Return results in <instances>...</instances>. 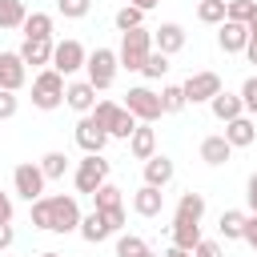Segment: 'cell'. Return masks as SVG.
<instances>
[{"label": "cell", "mask_w": 257, "mask_h": 257, "mask_svg": "<svg viewBox=\"0 0 257 257\" xmlns=\"http://www.w3.org/2000/svg\"><path fill=\"white\" fill-rule=\"evenodd\" d=\"M245 56H249V64H257V40H249V48H245Z\"/></svg>", "instance_id": "obj_47"}, {"label": "cell", "mask_w": 257, "mask_h": 257, "mask_svg": "<svg viewBox=\"0 0 257 257\" xmlns=\"http://www.w3.org/2000/svg\"><path fill=\"white\" fill-rule=\"evenodd\" d=\"M88 245H100L104 237H112V225H108V217L100 213V209H92L88 217H80V229H76Z\"/></svg>", "instance_id": "obj_18"}, {"label": "cell", "mask_w": 257, "mask_h": 257, "mask_svg": "<svg viewBox=\"0 0 257 257\" xmlns=\"http://www.w3.org/2000/svg\"><path fill=\"white\" fill-rule=\"evenodd\" d=\"M40 169H44V177H48V181H60V177L68 173V157L52 149V153H44V157H40Z\"/></svg>", "instance_id": "obj_30"}, {"label": "cell", "mask_w": 257, "mask_h": 257, "mask_svg": "<svg viewBox=\"0 0 257 257\" xmlns=\"http://www.w3.org/2000/svg\"><path fill=\"white\" fill-rule=\"evenodd\" d=\"M169 68H173V64H169V56H165V52H157V48H153V52H149V60H145V68H141V72H145V76H149V80H161V76H165V72H169Z\"/></svg>", "instance_id": "obj_33"}, {"label": "cell", "mask_w": 257, "mask_h": 257, "mask_svg": "<svg viewBox=\"0 0 257 257\" xmlns=\"http://www.w3.org/2000/svg\"><path fill=\"white\" fill-rule=\"evenodd\" d=\"M12 185H16V193L32 205L36 197H44V185H48V177H44V169L40 165H32V161H24V165H16L12 169Z\"/></svg>", "instance_id": "obj_8"}, {"label": "cell", "mask_w": 257, "mask_h": 257, "mask_svg": "<svg viewBox=\"0 0 257 257\" xmlns=\"http://www.w3.org/2000/svg\"><path fill=\"white\" fill-rule=\"evenodd\" d=\"M229 157H233V145L225 141V133H213V137L201 141V161H205V165L217 169V165H225Z\"/></svg>", "instance_id": "obj_19"}, {"label": "cell", "mask_w": 257, "mask_h": 257, "mask_svg": "<svg viewBox=\"0 0 257 257\" xmlns=\"http://www.w3.org/2000/svg\"><path fill=\"white\" fill-rule=\"evenodd\" d=\"M92 116H96V124H100L108 137H120V141H128V137L137 133V124H141V120H137L124 104H116V100H96Z\"/></svg>", "instance_id": "obj_3"}, {"label": "cell", "mask_w": 257, "mask_h": 257, "mask_svg": "<svg viewBox=\"0 0 257 257\" xmlns=\"http://www.w3.org/2000/svg\"><path fill=\"white\" fill-rule=\"evenodd\" d=\"M52 40H24L20 44V56H24V64H32V68H48L52 64Z\"/></svg>", "instance_id": "obj_23"}, {"label": "cell", "mask_w": 257, "mask_h": 257, "mask_svg": "<svg viewBox=\"0 0 257 257\" xmlns=\"http://www.w3.org/2000/svg\"><path fill=\"white\" fill-rule=\"evenodd\" d=\"M16 241V233H12V225H0V249H8Z\"/></svg>", "instance_id": "obj_45"}, {"label": "cell", "mask_w": 257, "mask_h": 257, "mask_svg": "<svg viewBox=\"0 0 257 257\" xmlns=\"http://www.w3.org/2000/svg\"><path fill=\"white\" fill-rule=\"evenodd\" d=\"M217 44H221V52H245V48H249V24H241V20H221Z\"/></svg>", "instance_id": "obj_13"}, {"label": "cell", "mask_w": 257, "mask_h": 257, "mask_svg": "<svg viewBox=\"0 0 257 257\" xmlns=\"http://www.w3.org/2000/svg\"><path fill=\"white\" fill-rule=\"evenodd\" d=\"M88 8H92V0H56V12L64 20H80V16H88Z\"/></svg>", "instance_id": "obj_35"}, {"label": "cell", "mask_w": 257, "mask_h": 257, "mask_svg": "<svg viewBox=\"0 0 257 257\" xmlns=\"http://www.w3.org/2000/svg\"><path fill=\"white\" fill-rule=\"evenodd\" d=\"M92 205H96V209H116V205H124V197H120V189H116L112 181H104V185L92 193Z\"/></svg>", "instance_id": "obj_31"}, {"label": "cell", "mask_w": 257, "mask_h": 257, "mask_svg": "<svg viewBox=\"0 0 257 257\" xmlns=\"http://www.w3.org/2000/svg\"><path fill=\"white\" fill-rule=\"evenodd\" d=\"M161 257H193V249H181V245H169Z\"/></svg>", "instance_id": "obj_46"}, {"label": "cell", "mask_w": 257, "mask_h": 257, "mask_svg": "<svg viewBox=\"0 0 257 257\" xmlns=\"http://www.w3.org/2000/svg\"><path fill=\"white\" fill-rule=\"evenodd\" d=\"M20 32H24V40H52V16L48 12H28Z\"/></svg>", "instance_id": "obj_24"}, {"label": "cell", "mask_w": 257, "mask_h": 257, "mask_svg": "<svg viewBox=\"0 0 257 257\" xmlns=\"http://www.w3.org/2000/svg\"><path fill=\"white\" fill-rule=\"evenodd\" d=\"M16 108H20V100H16V92H8V88H0V120H8V116H16Z\"/></svg>", "instance_id": "obj_39"}, {"label": "cell", "mask_w": 257, "mask_h": 257, "mask_svg": "<svg viewBox=\"0 0 257 257\" xmlns=\"http://www.w3.org/2000/svg\"><path fill=\"white\" fill-rule=\"evenodd\" d=\"M24 80H28V64H24V56H20V52H0V88L20 92Z\"/></svg>", "instance_id": "obj_11"}, {"label": "cell", "mask_w": 257, "mask_h": 257, "mask_svg": "<svg viewBox=\"0 0 257 257\" xmlns=\"http://www.w3.org/2000/svg\"><path fill=\"white\" fill-rule=\"evenodd\" d=\"M64 76L48 64L44 72H36V80H32V104L36 108H44V112H52V108H60L64 104Z\"/></svg>", "instance_id": "obj_4"}, {"label": "cell", "mask_w": 257, "mask_h": 257, "mask_svg": "<svg viewBox=\"0 0 257 257\" xmlns=\"http://www.w3.org/2000/svg\"><path fill=\"white\" fill-rule=\"evenodd\" d=\"M241 104H245L249 116H257V72L245 76V84H241Z\"/></svg>", "instance_id": "obj_38"}, {"label": "cell", "mask_w": 257, "mask_h": 257, "mask_svg": "<svg viewBox=\"0 0 257 257\" xmlns=\"http://www.w3.org/2000/svg\"><path fill=\"white\" fill-rule=\"evenodd\" d=\"M149 52H153V28H128V32H120V48H116V60H120V68H128V72H141L145 68V60H149Z\"/></svg>", "instance_id": "obj_2"}, {"label": "cell", "mask_w": 257, "mask_h": 257, "mask_svg": "<svg viewBox=\"0 0 257 257\" xmlns=\"http://www.w3.org/2000/svg\"><path fill=\"white\" fill-rule=\"evenodd\" d=\"M197 241H201V221L173 217V245H181V249H197Z\"/></svg>", "instance_id": "obj_25"}, {"label": "cell", "mask_w": 257, "mask_h": 257, "mask_svg": "<svg viewBox=\"0 0 257 257\" xmlns=\"http://www.w3.org/2000/svg\"><path fill=\"white\" fill-rule=\"evenodd\" d=\"M161 104H165V112H181L189 100H185V88L181 84H165L161 88Z\"/></svg>", "instance_id": "obj_34"}, {"label": "cell", "mask_w": 257, "mask_h": 257, "mask_svg": "<svg viewBox=\"0 0 257 257\" xmlns=\"http://www.w3.org/2000/svg\"><path fill=\"white\" fill-rule=\"evenodd\" d=\"M72 181H76V193H88V197H92V193L108 181V161H104L100 153H84V161L76 165Z\"/></svg>", "instance_id": "obj_7"}, {"label": "cell", "mask_w": 257, "mask_h": 257, "mask_svg": "<svg viewBox=\"0 0 257 257\" xmlns=\"http://www.w3.org/2000/svg\"><path fill=\"white\" fill-rule=\"evenodd\" d=\"M181 88H185V100H189V104H205V100H213V96L221 92V76H217V72H197V76H189Z\"/></svg>", "instance_id": "obj_10"}, {"label": "cell", "mask_w": 257, "mask_h": 257, "mask_svg": "<svg viewBox=\"0 0 257 257\" xmlns=\"http://www.w3.org/2000/svg\"><path fill=\"white\" fill-rule=\"evenodd\" d=\"M225 12H229V0H201L197 4V20L201 24H221Z\"/></svg>", "instance_id": "obj_29"}, {"label": "cell", "mask_w": 257, "mask_h": 257, "mask_svg": "<svg viewBox=\"0 0 257 257\" xmlns=\"http://www.w3.org/2000/svg\"><path fill=\"white\" fill-rule=\"evenodd\" d=\"M153 48L157 52H165V56H173V52H181L185 48V28L181 24H161V28H153Z\"/></svg>", "instance_id": "obj_16"}, {"label": "cell", "mask_w": 257, "mask_h": 257, "mask_svg": "<svg viewBox=\"0 0 257 257\" xmlns=\"http://www.w3.org/2000/svg\"><path fill=\"white\" fill-rule=\"evenodd\" d=\"M209 108H213V116H217V120H225V124H229L233 116H241V112H245L241 92H225V88H221V92L209 100Z\"/></svg>", "instance_id": "obj_20"}, {"label": "cell", "mask_w": 257, "mask_h": 257, "mask_svg": "<svg viewBox=\"0 0 257 257\" xmlns=\"http://www.w3.org/2000/svg\"><path fill=\"white\" fill-rule=\"evenodd\" d=\"M64 104H68V108H76V112L84 116V112H92V108H96V88H92L88 80H72V84L64 88Z\"/></svg>", "instance_id": "obj_17"}, {"label": "cell", "mask_w": 257, "mask_h": 257, "mask_svg": "<svg viewBox=\"0 0 257 257\" xmlns=\"http://www.w3.org/2000/svg\"><path fill=\"white\" fill-rule=\"evenodd\" d=\"M245 201H249V213H257V173L245 181Z\"/></svg>", "instance_id": "obj_42"}, {"label": "cell", "mask_w": 257, "mask_h": 257, "mask_svg": "<svg viewBox=\"0 0 257 257\" xmlns=\"http://www.w3.org/2000/svg\"><path fill=\"white\" fill-rule=\"evenodd\" d=\"M149 245L141 241V237H133V233H124V237H116V257H137V253H145Z\"/></svg>", "instance_id": "obj_37"}, {"label": "cell", "mask_w": 257, "mask_h": 257, "mask_svg": "<svg viewBox=\"0 0 257 257\" xmlns=\"http://www.w3.org/2000/svg\"><path fill=\"white\" fill-rule=\"evenodd\" d=\"M177 217H189V221H201L205 217V197L201 193H181V201H177Z\"/></svg>", "instance_id": "obj_27"}, {"label": "cell", "mask_w": 257, "mask_h": 257, "mask_svg": "<svg viewBox=\"0 0 257 257\" xmlns=\"http://www.w3.org/2000/svg\"><path fill=\"white\" fill-rule=\"evenodd\" d=\"M128 153L137 157V161H149L153 153H157V133H153V124H137V133L128 137Z\"/></svg>", "instance_id": "obj_21"}, {"label": "cell", "mask_w": 257, "mask_h": 257, "mask_svg": "<svg viewBox=\"0 0 257 257\" xmlns=\"http://www.w3.org/2000/svg\"><path fill=\"white\" fill-rule=\"evenodd\" d=\"M84 60H88V52H84V44H80V40H60V44L52 48V68H56L60 76L80 72V68H84Z\"/></svg>", "instance_id": "obj_9"}, {"label": "cell", "mask_w": 257, "mask_h": 257, "mask_svg": "<svg viewBox=\"0 0 257 257\" xmlns=\"http://www.w3.org/2000/svg\"><path fill=\"white\" fill-rule=\"evenodd\" d=\"M100 213L108 217V225H112V233H116V229L124 225V205H116V209H100Z\"/></svg>", "instance_id": "obj_41"}, {"label": "cell", "mask_w": 257, "mask_h": 257, "mask_svg": "<svg viewBox=\"0 0 257 257\" xmlns=\"http://www.w3.org/2000/svg\"><path fill=\"white\" fill-rule=\"evenodd\" d=\"M124 96H128V100H124V108H128L137 120H145V124H157V120L165 116V104H161V96H157L153 88L137 84V88H128Z\"/></svg>", "instance_id": "obj_6"}, {"label": "cell", "mask_w": 257, "mask_h": 257, "mask_svg": "<svg viewBox=\"0 0 257 257\" xmlns=\"http://www.w3.org/2000/svg\"><path fill=\"white\" fill-rule=\"evenodd\" d=\"M193 257H221V245L201 237V241H197V249H193Z\"/></svg>", "instance_id": "obj_40"}, {"label": "cell", "mask_w": 257, "mask_h": 257, "mask_svg": "<svg viewBox=\"0 0 257 257\" xmlns=\"http://www.w3.org/2000/svg\"><path fill=\"white\" fill-rule=\"evenodd\" d=\"M32 225L44 233H76L80 229V205L76 197H36L32 201Z\"/></svg>", "instance_id": "obj_1"}, {"label": "cell", "mask_w": 257, "mask_h": 257, "mask_svg": "<svg viewBox=\"0 0 257 257\" xmlns=\"http://www.w3.org/2000/svg\"><path fill=\"white\" fill-rule=\"evenodd\" d=\"M145 24V8H137V4H124L120 12H116V28L120 32H128V28H141Z\"/></svg>", "instance_id": "obj_32"}, {"label": "cell", "mask_w": 257, "mask_h": 257, "mask_svg": "<svg viewBox=\"0 0 257 257\" xmlns=\"http://www.w3.org/2000/svg\"><path fill=\"white\" fill-rule=\"evenodd\" d=\"M24 16H28V8H24L20 0H0V28H4V32H8V28H20Z\"/></svg>", "instance_id": "obj_28"}, {"label": "cell", "mask_w": 257, "mask_h": 257, "mask_svg": "<svg viewBox=\"0 0 257 257\" xmlns=\"http://www.w3.org/2000/svg\"><path fill=\"white\" fill-rule=\"evenodd\" d=\"M161 209H165V193L157 185H141L133 193V213L137 217H161Z\"/></svg>", "instance_id": "obj_15"}, {"label": "cell", "mask_w": 257, "mask_h": 257, "mask_svg": "<svg viewBox=\"0 0 257 257\" xmlns=\"http://www.w3.org/2000/svg\"><path fill=\"white\" fill-rule=\"evenodd\" d=\"M249 40H257V12L249 16Z\"/></svg>", "instance_id": "obj_49"}, {"label": "cell", "mask_w": 257, "mask_h": 257, "mask_svg": "<svg viewBox=\"0 0 257 257\" xmlns=\"http://www.w3.org/2000/svg\"><path fill=\"white\" fill-rule=\"evenodd\" d=\"M0 225H12V197L0 193Z\"/></svg>", "instance_id": "obj_43"}, {"label": "cell", "mask_w": 257, "mask_h": 257, "mask_svg": "<svg viewBox=\"0 0 257 257\" xmlns=\"http://www.w3.org/2000/svg\"><path fill=\"white\" fill-rule=\"evenodd\" d=\"M245 221H249V213H241V209H225L217 229H221L225 241H245Z\"/></svg>", "instance_id": "obj_26"}, {"label": "cell", "mask_w": 257, "mask_h": 257, "mask_svg": "<svg viewBox=\"0 0 257 257\" xmlns=\"http://www.w3.org/2000/svg\"><path fill=\"white\" fill-rule=\"evenodd\" d=\"M137 257H161V253H153V249H145V253H137Z\"/></svg>", "instance_id": "obj_50"}, {"label": "cell", "mask_w": 257, "mask_h": 257, "mask_svg": "<svg viewBox=\"0 0 257 257\" xmlns=\"http://www.w3.org/2000/svg\"><path fill=\"white\" fill-rule=\"evenodd\" d=\"M245 241H249V249H257V213H249V221H245Z\"/></svg>", "instance_id": "obj_44"}, {"label": "cell", "mask_w": 257, "mask_h": 257, "mask_svg": "<svg viewBox=\"0 0 257 257\" xmlns=\"http://www.w3.org/2000/svg\"><path fill=\"white\" fill-rule=\"evenodd\" d=\"M173 181V161L165 157V153H153L149 161H145V185H157V189H165Z\"/></svg>", "instance_id": "obj_22"}, {"label": "cell", "mask_w": 257, "mask_h": 257, "mask_svg": "<svg viewBox=\"0 0 257 257\" xmlns=\"http://www.w3.org/2000/svg\"><path fill=\"white\" fill-rule=\"evenodd\" d=\"M40 257H60V253H40Z\"/></svg>", "instance_id": "obj_51"}, {"label": "cell", "mask_w": 257, "mask_h": 257, "mask_svg": "<svg viewBox=\"0 0 257 257\" xmlns=\"http://www.w3.org/2000/svg\"><path fill=\"white\" fill-rule=\"evenodd\" d=\"M116 68H120V60H116V52L112 48H92L88 52V60H84V72H88V84L100 92V88H108L112 80H116Z\"/></svg>", "instance_id": "obj_5"}, {"label": "cell", "mask_w": 257, "mask_h": 257, "mask_svg": "<svg viewBox=\"0 0 257 257\" xmlns=\"http://www.w3.org/2000/svg\"><path fill=\"white\" fill-rule=\"evenodd\" d=\"M128 4H137V8H145V12H149V8H157L161 0H128Z\"/></svg>", "instance_id": "obj_48"}, {"label": "cell", "mask_w": 257, "mask_h": 257, "mask_svg": "<svg viewBox=\"0 0 257 257\" xmlns=\"http://www.w3.org/2000/svg\"><path fill=\"white\" fill-rule=\"evenodd\" d=\"M257 12V0H229V12H225V20H241V24H249V16Z\"/></svg>", "instance_id": "obj_36"}, {"label": "cell", "mask_w": 257, "mask_h": 257, "mask_svg": "<svg viewBox=\"0 0 257 257\" xmlns=\"http://www.w3.org/2000/svg\"><path fill=\"white\" fill-rule=\"evenodd\" d=\"M76 145H80L84 153H104V145H108V133L96 124V116H92V112H84V116L76 120Z\"/></svg>", "instance_id": "obj_12"}, {"label": "cell", "mask_w": 257, "mask_h": 257, "mask_svg": "<svg viewBox=\"0 0 257 257\" xmlns=\"http://www.w3.org/2000/svg\"><path fill=\"white\" fill-rule=\"evenodd\" d=\"M225 141H229L233 149H249V145L257 141V120H253L249 112H241V116H233V120L225 124Z\"/></svg>", "instance_id": "obj_14"}]
</instances>
